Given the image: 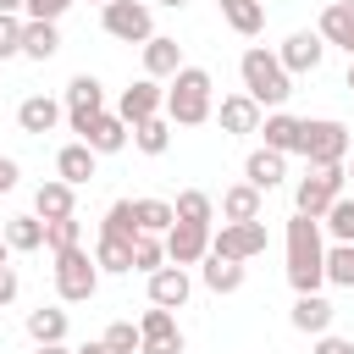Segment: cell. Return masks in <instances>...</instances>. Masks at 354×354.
I'll return each instance as SVG.
<instances>
[{
  "label": "cell",
  "instance_id": "15",
  "mask_svg": "<svg viewBox=\"0 0 354 354\" xmlns=\"http://www.w3.org/2000/svg\"><path fill=\"white\" fill-rule=\"evenodd\" d=\"M183 72V44L177 39H166V33H155L149 44H144V77H177Z\"/></svg>",
  "mask_w": 354,
  "mask_h": 354
},
{
  "label": "cell",
  "instance_id": "10",
  "mask_svg": "<svg viewBox=\"0 0 354 354\" xmlns=\"http://www.w3.org/2000/svg\"><path fill=\"white\" fill-rule=\"evenodd\" d=\"M160 111H166V88H160L155 77L127 83V88H122V100H116V116H122L127 127H138V122H149V116H160Z\"/></svg>",
  "mask_w": 354,
  "mask_h": 354
},
{
  "label": "cell",
  "instance_id": "56",
  "mask_svg": "<svg viewBox=\"0 0 354 354\" xmlns=\"http://www.w3.org/2000/svg\"><path fill=\"white\" fill-rule=\"evenodd\" d=\"M260 6H266V0H260Z\"/></svg>",
  "mask_w": 354,
  "mask_h": 354
},
{
  "label": "cell",
  "instance_id": "33",
  "mask_svg": "<svg viewBox=\"0 0 354 354\" xmlns=\"http://www.w3.org/2000/svg\"><path fill=\"white\" fill-rule=\"evenodd\" d=\"M133 144H138L144 155H166V144H171V122H166V116L138 122V127H133Z\"/></svg>",
  "mask_w": 354,
  "mask_h": 354
},
{
  "label": "cell",
  "instance_id": "6",
  "mask_svg": "<svg viewBox=\"0 0 354 354\" xmlns=\"http://www.w3.org/2000/svg\"><path fill=\"white\" fill-rule=\"evenodd\" d=\"M343 183H348V171H343V166H315V171L299 183L293 210H299V216H310V221H321V216L343 199Z\"/></svg>",
  "mask_w": 354,
  "mask_h": 354
},
{
  "label": "cell",
  "instance_id": "55",
  "mask_svg": "<svg viewBox=\"0 0 354 354\" xmlns=\"http://www.w3.org/2000/svg\"><path fill=\"white\" fill-rule=\"evenodd\" d=\"M100 6H111V0H100Z\"/></svg>",
  "mask_w": 354,
  "mask_h": 354
},
{
  "label": "cell",
  "instance_id": "53",
  "mask_svg": "<svg viewBox=\"0 0 354 354\" xmlns=\"http://www.w3.org/2000/svg\"><path fill=\"white\" fill-rule=\"evenodd\" d=\"M343 171H348V183H354V160H348V166H343Z\"/></svg>",
  "mask_w": 354,
  "mask_h": 354
},
{
  "label": "cell",
  "instance_id": "11",
  "mask_svg": "<svg viewBox=\"0 0 354 354\" xmlns=\"http://www.w3.org/2000/svg\"><path fill=\"white\" fill-rule=\"evenodd\" d=\"M210 254V227H194V221H177L166 232V260L171 266H199Z\"/></svg>",
  "mask_w": 354,
  "mask_h": 354
},
{
  "label": "cell",
  "instance_id": "28",
  "mask_svg": "<svg viewBox=\"0 0 354 354\" xmlns=\"http://www.w3.org/2000/svg\"><path fill=\"white\" fill-rule=\"evenodd\" d=\"M221 216H227V221H260V188L232 183V188L221 194Z\"/></svg>",
  "mask_w": 354,
  "mask_h": 354
},
{
  "label": "cell",
  "instance_id": "12",
  "mask_svg": "<svg viewBox=\"0 0 354 354\" xmlns=\"http://www.w3.org/2000/svg\"><path fill=\"white\" fill-rule=\"evenodd\" d=\"M321 55H326V39H321V33H310V28H304V33H288V44L277 50V61L288 66V77H293V72H315V66H321Z\"/></svg>",
  "mask_w": 354,
  "mask_h": 354
},
{
  "label": "cell",
  "instance_id": "43",
  "mask_svg": "<svg viewBox=\"0 0 354 354\" xmlns=\"http://www.w3.org/2000/svg\"><path fill=\"white\" fill-rule=\"evenodd\" d=\"M310 354H354V337H337V332H321Z\"/></svg>",
  "mask_w": 354,
  "mask_h": 354
},
{
  "label": "cell",
  "instance_id": "14",
  "mask_svg": "<svg viewBox=\"0 0 354 354\" xmlns=\"http://www.w3.org/2000/svg\"><path fill=\"white\" fill-rule=\"evenodd\" d=\"M127 122L116 116V111H105V116H94L88 127H83V144L94 149V155H116V149H127Z\"/></svg>",
  "mask_w": 354,
  "mask_h": 354
},
{
  "label": "cell",
  "instance_id": "44",
  "mask_svg": "<svg viewBox=\"0 0 354 354\" xmlns=\"http://www.w3.org/2000/svg\"><path fill=\"white\" fill-rule=\"evenodd\" d=\"M138 354H183V337H155V343H144Z\"/></svg>",
  "mask_w": 354,
  "mask_h": 354
},
{
  "label": "cell",
  "instance_id": "47",
  "mask_svg": "<svg viewBox=\"0 0 354 354\" xmlns=\"http://www.w3.org/2000/svg\"><path fill=\"white\" fill-rule=\"evenodd\" d=\"M72 354H111L105 343H83V348H72Z\"/></svg>",
  "mask_w": 354,
  "mask_h": 354
},
{
  "label": "cell",
  "instance_id": "40",
  "mask_svg": "<svg viewBox=\"0 0 354 354\" xmlns=\"http://www.w3.org/2000/svg\"><path fill=\"white\" fill-rule=\"evenodd\" d=\"M326 282L354 288V243H332L326 249Z\"/></svg>",
  "mask_w": 354,
  "mask_h": 354
},
{
  "label": "cell",
  "instance_id": "1",
  "mask_svg": "<svg viewBox=\"0 0 354 354\" xmlns=\"http://www.w3.org/2000/svg\"><path fill=\"white\" fill-rule=\"evenodd\" d=\"M288 282H293V293H321V282H326L321 221H310V216H299V210H293V221H288Z\"/></svg>",
  "mask_w": 354,
  "mask_h": 354
},
{
  "label": "cell",
  "instance_id": "4",
  "mask_svg": "<svg viewBox=\"0 0 354 354\" xmlns=\"http://www.w3.org/2000/svg\"><path fill=\"white\" fill-rule=\"evenodd\" d=\"M94 288H100V266H94V254L77 243V249H61L55 254V293L66 299V304H83V299H94Z\"/></svg>",
  "mask_w": 354,
  "mask_h": 354
},
{
  "label": "cell",
  "instance_id": "13",
  "mask_svg": "<svg viewBox=\"0 0 354 354\" xmlns=\"http://www.w3.org/2000/svg\"><path fill=\"white\" fill-rule=\"evenodd\" d=\"M188 293H194V282H188L183 266H160V271L149 277V304H160V310H183Z\"/></svg>",
  "mask_w": 354,
  "mask_h": 354
},
{
  "label": "cell",
  "instance_id": "3",
  "mask_svg": "<svg viewBox=\"0 0 354 354\" xmlns=\"http://www.w3.org/2000/svg\"><path fill=\"white\" fill-rule=\"evenodd\" d=\"M238 72H243V94L266 111V105H282L288 94H293V77H288V66L271 55V50H243V61H238Z\"/></svg>",
  "mask_w": 354,
  "mask_h": 354
},
{
  "label": "cell",
  "instance_id": "31",
  "mask_svg": "<svg viewBox=\"0 0 354 354\" xmlns=\"http://www.w3.org/2000/svg\"><path fill=\"white\" fill-rule=\"evenodd\" d=\"M171 210H177V221H194V227H210V216H216V199H210L205 188H183Z\"/></svg>",
  "mask_w": 354,
  "mask_h": 354
},
{
  "label": "cell",
  "instance_id": "50",
  "mask_svg": "<svg viewBox=\"0 0 354 354\" xmlns=\"http://www.w3.org/2000/svg\"><path fill=\"white\" fill-rule=\"evenodd\" d=\"M155 6H166V11H183V6H188V0H155Z\"/></svg>",
  "mask_w": 354,
  "mask_h": 354
},
{
  "label": "cell",
  "instance_id": "25",
  "mask_svg": "<svg viewBox=\"0 0 354 354\" xmlns=\"http://www.w3.org/2000/svg\"><path fill=\"white\" fill-rule=\"evenodd\" d=\"M216 6H221L227 28H232V33H243V39H254V33L266 28V6H260V0H216Z\"/></svg>",
  "mask_w": 354,
  "mask_h": 354
},
{
  "label": "cell",
  "instance_id": "41",
  "mask_svg": "<svg viewBox=\"0 0 354 354\" xmlns=\"http://www.w3.org/2000/svg\"><path fill=\"white\" fill-rule=\"evenodd\" d=\"M22 28H28L22 17H6V11H0V61H6V55H22Z\"/></svg>",
  "mask_w": 354,
  "mask_h": 354
},
{
  "label": "cell",
  "instance_id": "54",
  "mask_svg": "<svg viewBox=\"0 0 354 354\" xmlns=\"http://www.w3.org/2000/svg\"><path fill=\"white\" fill-rule=\"evenodd\" d=\"M337 6H348V11H354V0H337Z\"/></svg>",
  "mask_w": 354,
  "mask_h": 354
},
{
  "label": "cell",
  "instance_id": "26",
  "mask_svg": "<svg viewBox=\"0 0 354 354\" xmlns=\"http://www.w3.org/2000/svg\"><path fill=\"white\" fill-rule=\"evenodd\" d=\"M0 232H6V249H17V254L44 249V221H39V216H11Z\"/></svg>",
  "mask_w": 354,
  "mask_h": 354
},
{
  "label": "cell",
  "instance_id": "45",
  "mask_svg": "<svg viewBox=\"0 0 354 354\" xmlns=\"http://www.w3.org/2000/svg\"><path fill=\"white\" fill-rule=\"evenodd\" d=\"M17 177H22V171H17V160H11V155H0V194H11V188H17Z\"/></svg>",
  "mask_w": 354,
  "mask_h": 354
},
{
  "label": "cell",
  "instance_id": "30",
  "mask_svg": "<svg viewBox=\"0 0 354 354\" xmlns=\"http://www.w3.org/2000/svg\"><path fill=\"white\" fill-rule=\"evenodd\" d=\"M55 50H61L55 22H28V28H22V55H28V61H50Z\"/></svg>",
  "mask_w": 354,
  "mask_h": 354
},
{
  "label": "cell",
  "instance_id": "27",
  "mask_svg": "<svg viewBox=\"0 0 354 354\" xmlns=\"http://www.w3.org/2000/svg\"><path fill=\"white\" fill-rule=\"evenodd\" d=\"M28 337L33 343H66V310H55V304L28 310Z\"/></svg>",
  "mask_w": 354,
  "mask_h": 354
},
{
  "label": "cell",
  "instance_id": "52",
  "mask_svg": "<svg viewBox=\"0 0 354 354\" xmlns=\"http://www.w3.org/2000/svg\"><path fill=\"white\" fill-rule=\"evenodd\" d=\"M348 88H354V61H348Z\"/></svg>",
  "mask_w": 354,
  "mask_h": 354
},
{
  "label": "cell",
  "instance_id": "46",
  "mask_svg": "<svg viewBox=\"0 0 354 354\" xmlns=\"http://www.w3.org/2000/svg\"><path fill=\"white\" fill-rule=\"evenodd\" d=\"M11 299H17V271L0 266V304H11Z\"/></svg>",
  "mask_w": 354,
  "mask_h": 354
},
{
  "label": "cell",
  "instance_id": "16",
  "mask_svg": "<svg viewBox=\"0 0 354 354\" xmlns=\"http://www.w3.org/2000/svg\"><path fill=\"white\" fill-rule=\"evenodd\" d=\"M55 122H61V105H55L50 94H28V100L17 105V127H22V133H33V138L55 133Z\"/></svg>",
  "mask_w": 354,
  "mask_h": 354
},
{
  "label": "cell",
  "instance_id": "2",
  "mask_svg": "<svg viewBox=\"0 0 354 354\" xmlns=\"http://www.w3.org/2000/svg\"><path fill=\"white\" fill-rule=\"evenodd\" d=\"M210 72L205 66H183L171 83H166V122H177V127H199V122H210Z\"/></svg>",
  "mask_w": 354,
  "mask_h": 354
},
{
  "label": "cell",
  "instance_id": "37",
  "mask_svg": "<svg viewBox=\"0 0 354 354\" xmlns=\"http://www.w3.org/2000/svg\"><path fill=\"white\" fill-rule=\"evenodd\" d=\"M77 238H83V221L77 216H61V221H44V249H77Z\"/></svg>",
  "mask_w": 354,
  "mask_h": 354
},
{
  "label": "cell",
  "instance_id": "8",
  "mask_svg": "<svg viewBox=\"0 0 354 354\" xmlns=\"http://www.w3.org/2000/svg\"><path fill=\"white\" fill-rule=\"evenodd\" d=\"M210 254H221V260L266 254V221H221V232H210Z\"/></svg>",
  "mask_w": 354,
  "mask_h": 354
},
{
  "label": "cell",
  "instance_id": "23",
  "mask_svg": "<svg viewBox=\"0 0 354 354\" xmlns=\"http://www.w3.org/2000/svg\"><path fill=\"white\" fill-rule=\"evenodd\" d=\"M133 221H138V232L166 238L177 227V210H171V199H133Z\"/></svg>",
  "mask_w": 354,
  "mask_h": 354
},
{
  "label": "cell",
  "instance_id": "34",
  "mask_svg": "<svg viewBox=\"0 0 354 354\" xmlns=\"http://www.w3.org/2000/svg\"><path fill=\"white\" fill-rule=\"evenodd\" d=\"M94 266H100V271H116V277L133 271V243H122V238H100V243H94Z\"/></svg>",
  "mask_w": 354,
  "mask_h": 354
},
{
  "label": "cell",
  "instance_id": "49",
  "mask_svg": "<svg viewBox=\"0 0 354 354\" xmlns=\"http://www.w3.org/2000/svg\"><path fill=\"white\" fill-rule=\"evenodd\" d=\"M22 6H28V0H0V11H6V17H17Z\"/></svg>",
  "mask_w": 354,
  "mask_h": 354
},
{
  "label": "cell",
  "instance_id": "19",
  "mask_svg": "<svg viewBox=\"0 0 354 354\" xmlns=\"http://www.w3.org/2000/svg\"><path fill=\"white\" fill-rule=\"evenodd\" d=\"M216 116H221V133H260V122H266L260 105H254L249 94H227Z\"/></svg>",
  "mask_w": 354,
  "mask_h": 354
},
{
  "label": "cell",
  "instance_id": "7",
  "mask_svg": "<svg viewBox=\"0 0 354 354\" xmlns=\"http://www.w3.org/2000/svg\"><path fill=\"white\" fill-rule=\"evenodd\" d=\"M100 22H105V33L122 39V44H149V39H155V17H149L144 0H111Z\"/></svg>",
  "mask_w": 354,
  "mask_h": 354
},
{
  "label": "cell",
  "instance_id": "35",
  "mask_svg": "<svg viewBox=\"0 0 354 354\" xmlns=\"http://www.w3.org/2000/svg\"><path fill=\"white\" fill-rule=\"evenodd\" d=\"M166 266V238H155V232H138L133 238V271H160Z\"/></svg>",
  "mask_w": 354,
  "mask_h": 354
},
{
  "label": "cell",
  "instance_id": "51",
  "mask_svg": "<svg viewBox=\"0 0 354 354\" xmlns=\"http://www.w3.org/2000/svg\"><path fill=\"white\" fill-rule=\"evenodd\" d=\"M0 266H6V232H0Z\"/></svg>",
  "mask_w": 354,
  "mask_h": 354
},
{
  "label": "cell",
  "instance_id": "9",
  "mask_svg": "<svg viewBox=\"0 0 354 354\" xmlns=\"http://www.w3.org/2000/svg\"><path fill=\"white\" fill-rule=\"evenodd\" d=\"M94 116H105V83H100L94 72H77V77L66 83V122H72V133L83 138V127H88Z\"/></svg>",
  "mask_w": 354,
  "mask_h": 354
},
{
  "label": "cell",
  "instance_id": "20",
  "mask_svg": "<svg viewBox=\"0 0 354 354\" xmlns=\"http://www.w3.org/2000/svg\"><path fill=\"white\" fill-rule=\"evenodd\" d=\"M94 160H100V155L77 138V144H66V149L55 155V177H61V183H72V188H83V183L94 177Z\"/></svg>",
  "mask_w": 354,
  "mask_h": 354
},
{
  "label": "cell",
  "instance_id": "36",
  "mask_svg": "<svg viewBox=\"0 0 354 354\" xmlns=\"http://www.w3.org/2000/svg\"><path fill=\"white\" fill-rule=\"evenodd\" d=\"M321 227H326L337 243H354V194H343V199H337V205L321 216Z\"/></svg>",
  "mask_w": 354,
  "mask_h": 354
},
{
  "label": "cell",
  "instance_id": "5",
  "mask_svg": "<svg viewBox=\"0 0 354 354\" xmlns=\"http://www.w3.org/2000/svg\"><path fill=\"white\" fill-rule=\"evenodd\" d=\"M299 155L310 160V171H315V166H343V160H348V127H343V122H332V116L304 122Z\"/></svg>",
  "mask_w": 354,
  "mask_h": 354
},
{
  "label": "cell",
  "instance_id": "32",
  "mask_svg": "<svg viewBox=\"0 0 354 354\" xmlns=\"http://www.w3.org/2000/svg\"><path fill=\"white\" fill-rule=\"evenodd\" d=\"M100 238H122V243H133V238H138V221H133V199H116V205L105 210V221H100Z\"/></svg>",
  "mask_w": 354,
  "mask_h": 354
},
{
  "label": "cell",
  "instance_id": "29",
  "mask_svg": "<svg viewBox=\"0 0 354 354\" xmlns=\"http://www.w3.org/2000/svg\"><path fill=\"white\" fill-rule=\"evenodd\" d=\"M205 288H210V293H238V288H243V260L205 254Z\"/></svg>",
  "mask_w": 354,
  "mask_h": 354
},
{
  "label": "cell",
  "instance_id": "17",
  "mask_svg": "<svg viewBox=\"0 0 354 354\" xmlns=\"http://www.w3.org/2000/svg\"><path fill=\"white\" fill-rule=\"evenodd\" d=\"M282 177H288V155H277V149H254V155L243 160V183L260 188V194H271Z\"/></svg>",
  "mask_w": 354,
  "mask_h": 354
},
{
  "label": "cell",
  "instance_id": "22",
  "mask_svg": "<svg viewBox=\"0 0 354 354\" xmlns=\"http://www.w3.org/2000/svg\"><path fill=\"white\" fill-rule=\"evenodd\" d=\"M33 216L39 221H61V216H72V183H39V194H33Z\"/></svg>",
  "mask_w": 354,
  "mask_h": 354
},
{
  "label": "cell",
  "instance_id": "42",
  "mask_svg": "<svg viewBox=\"0 0 354 354\" xmlns=\"http://www.w3.org/2000/svg\"><path fill=\"white\" fill-rule=\"evenodd\" d=\"M66 6H72V0H28L22 11H28V22H61Z\"/></svg>",
  "mask_w": 354,
  "mask_h": 354
},
{
  "label": "cell",
  "instance_id": "48",
  "mask_svg": "<svg viewBox=\"0 0 354 354\" xmlns=\"http://www.w3.org/2000/svg\"><path fill=\"white\" fill-rule=\"evenodd\" d=\"M39 354H72L66 343H39Z\"/></svg>",
  "mask_w": 354,
  "mask_h": 354
},
{
  "label": "cell",
  "instance_id": "21",
  "mask_svg": "<svg viewBox=\"0 0 354 354\" xmlns=\"http://www.w3.org/2000/svg\"><path fill=\"white\" fill-rule=\"evenodd\" d=\"M332 315H337V310H332L321 293H299V299H293V326H299V332H310V337L332 332Z\"/></svg>",
  "mask_w": 354,
  "mask_h": 354
},
{
  "label": "cell",
  "instance_id": "18",
  "mask_svg": "<svg viewBox=\"0 0 354 354\" xmlns=\"http://www.w3.org/2000/svg\"><path fill=\"white\" fill-rule=\"evenodd\" d=\"M260 133H266V149H277V155H299L304 122H299V116H288V111H271V116L260 122Z\"/></svg>",
  "mask_w": 354,
  "mask_h": 354
},
{
  "label": "cell",
  "instance_id": "38",
  "mask_svg": "<svg viewBox=\"0 0 354 354\" xmlns=\"http://www.w3.org/2000/svg\"><path fill=\"white\" fill-rule=\"evenodd\" d=\"M138 332H144V343H155V337H183V332H177V315L160 310V304H149V310L138 315Z\"/></svg>",
  "mask_w": 354,
  "mask_h": 354
},
{
  "label": "cell",
  "instance_id": "39",
  "mask_svg": "<svg viewBox=\"0 0 354 354\" xmlns=\"http://www.w3.org/2000/svg\"><path fill=\"white\" fill-rule=\"evenodd\" d=\"M100 343H105V348H111V354H138V348H144V332H138V326H133V321H111V326H105V337H100Z\"/></svg>",
  "mask_w": 354,
  "mask_h": 354
},
{
  "label": "cell",
  "instance_id": "24",
  "mask_svg": "<svg viewBox=\"0 0 354 354\" xmlns=\"http://www.w3.org/2000/svg\"><path fill=\"white\" fill-rule=\"evenodd\" d=\"M315 33H321L326 44H343V50H348V61H354V11H348V6H337V0H332V6L321 11V28H315Z\"/></svg>",
  "mask_w": 354,
  "mask_h": 354
}]
</instances>
